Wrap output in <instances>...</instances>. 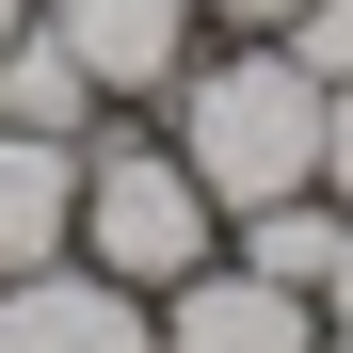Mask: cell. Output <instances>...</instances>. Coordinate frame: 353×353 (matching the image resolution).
I'll return each instance as SVG.
<instances>
[{"label": "cell", "instance_id": "6da1fadb", "mask_svg": "<svg viewBox=\"0 0 353 353\" xmlns=\"http://www.w3.org/2000/svg\"><path fill=\"white\" fill-rule=\"evenodd\" d=\"M161 145L209 176V209H225V225L273 209V193H321V81L289 65L273 32H225V48H193V65H176Z\"/></svg>", "mask_w": 353, "mask_h": 353}, {"label": "cell", "instance_id": "7a4b0ae2", "mask_svg": "<svg viewBox=\"0 0 353 353\" xmlns=\"http://www.w3.org/2000/svg\"><path fill=\"white\" fill-rule=\"evenodd\" d=\"M81 257H97L112 289H145V305H161L176 273H209V257H225L209 176L176 161L145 112H97V129H81Z\"/></svg>", "mask_w": 353, "mask_h": 353}, {"label": "cell", "instance_id": "3957f363", "mask_svg": "<svg viewBox=\"0 0 353 353\" xmlns=\"http://www.w3.org/2000/svg\"><path fill=\"white\" fill-rule=\"evenodd\" d=\"M32 17L81 48V81H97L112 112H161V97H176V65L209 48V0H32Z\"/></svg>", "mask_w": 353, "mask_h": 353}, {"label": "cell", "instance_id": "277c9868", "mask_svg": "<svg viewBox=\"0 0 353 353\" xmlns=\"http://www.w3.org/2000/svg\"><path fill=\"white\" fill-rule=\"evenodd\" d=\"M0 353H161V305L112 289L97 257H48V273L0 289Z\"/></svg>", "mask_w": 353, "mask_h": 353}, {"label": "cell", "instance_id": "5b68a950", "mask_svg": "<svg viewBox=\"0 0 353 353\" xmlns=\"http://www.w3.org/2000/svg\"><path fill=\"white\" fill-rule=\"evenodd\" d=\"M161 353H321V305L241 273V257H209V273L161 289Z\"/></svg>", "mask_w": 353, "mask_h": 353}, {"label": "cell", "instance_id": "8992f818", "mask_svg": "<svg viewBox=\"0 0 353 353\" xmlns=\"http://www.w3.org/2000/svg\"><path fill=\"white\" fill-rule=\"evenodd\" d=\"M48 257H81V145L0 129V289L48 273Z\"/></svg>", "mask_w": 353, "mask_h": 353}, {"label": "cell", "instance_id": "52a82bcc", "mask_svg": "<svg viewBox=\"0 0 353 353\" xmlns=\"http://www.w3.org/2000/svg\"><path fill=\"white\" fill-rule=\"evenodd\" d=\"M97 112H112V97L81 81V48L48 32V17H17V32H0V129H48V145H81Z\"/></svg>", "mask_w": 353, "mask_h": 353}, {"label": "cell", "instance_id": "ba28073f", "mask_svg": "<svg viewBox=\"0 0 353 353\" xmlns=\"http://www.w3.org/2000/svg\"><path fill=\"white\" fill-rule=\"evenodd\" d=\"M337 193H273V209H241V225H225V257H241V273H273V289H305V305H321V273H337Z\"/></svg>", "mask_w": 353, "mask_h": 353}, {"label": "cell", "instance_id": "9c48e42d", "mask_svg": "<svg viewBox=\"0 0 353 353\" xmlns=\"http://www.w3.org/2000/svg\"><path fill=\"white\" fill-rule=\"evenodd\" d=\"M273 48H289V65H305V81H353V0H305V17H289Z\"/></svg>", "mask_w": 353, "mask_h": 353}, {"label": "cell", "instance_id": "30bf717a", "mask_svg": "<svg viewBox=\"0 0 353 353\" xmlns=\"http://www.w3.org/2000/svg\"><path fill=\"white\" fill-rule=\"evenodd\" d=\"M321 193L353 209V81H321Z\"/></svg>", "mask_w": 353, "mask_h": 353}, {"label": "cell", "instance_id": "8fae6325", "mask_svg": "<svg viewBox=\"0 0 353 353\" xmlns=\"http://www.w3.org/2000/svg\"><path fill=\"white\" fill-rule=\"evenodd\" d=\"M305 0H209V32H289Z\"/></svg>", "mask_w": 353, "mask_h": 353}, {"label": "cell", "instance_id": "7c38bea8", "mask_svg": "<svg viewBox=\"0 0 353 353\" xmlns=\"http://www.w3.org/2000/svg\"><path fill=\"white\" fill-rule=\"evenodd\" d=\"M321 337H353V225H337V273H321Z\"/></svg>", "mask_w": 353, "mask_h": 353}, {"label": "cell", "instance_id": "4fadbf2b", "mask_svg": "<svg viewBox=\"0 0 353 353\" xmlns=\"http://www.w3.org/2000/svg\"><path fill=\"white\" fill-rule=\"evenodd\" d=\"M17 17H32V0H0V32H17Z\"/></svg>", "mask_w": 353, "mask_h": 353}, {"label": "cell", "instance_id": "5bb4252c", "mask_svg": "<svg viewBox=\"0 0 353 353\" xmlns=\"http://www.w3.org/2000/svg\"><path fill=\"white\" fill-rule=\"evenodd\" d=\"M321 353H353V337H321Z\"/></svg>", "mask_w": 353, "mask_h": 353}]
</instances>
